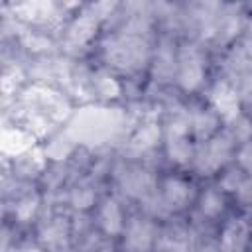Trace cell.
<instances>
[{"label":"cell","instance_id":"obj_4","mask_svg":"<svg viewBox=\"0 0 252 252\" xmlns=\"http://www.w3.org/2000/svg\"><path fill=\"white\" fill-rule=\"evenodd\" d=\"M232 136L228 134H219L209 138L207 142L201 144V148L195 154V167L201 175H211L217 169H220L230 154H232Z\"/></svg>","mask_w":252,"mask_h":252},{"label":"cell","instance_id":"obj_28","mask_svg":"<svg viewBox=\"0 0 252 252\" xmlns=\"http://www.w3.org/2000/svg\"><path fill=\"white\" fill-rule=\"evenodd\" d=\"M18 252H45V250H41L39 246H33V244H24L18 248Z\"/></svg>","mask_w":252,"mask_h":252},{"label":"cell","instance_id":"obj_16","mask_svg":"<svg viewBox=\"0 0 252 252\" xmlns=\"http://www.w3.org/2000/svg\"><path fill=\"white\" fill-rule=\"evenodd\" d=\"M191 199V187L179 177H167L163 181V203L167 209H183Z\"/></svg>","mask_w":252,"mask_h":252},{"label":"cell","instance_id":"obj_12","mask_svg":"<svg viewBox=\"0 0 252 252\" xmlns=\"http://www.w3.org/2000/svg\"><path fill=\"white\" fill-rule=\"evenodd\" d=\"M41 242L49 252H69V224L65 219H53L41 228Z\"/></svg>","mask_w":252,"mask_h":252},{"label":"cell","instance_id":"obj_24","mask_svg":"<svg viewBox=\"0 0 252 252\" xmlns=\"http://www.w3.org/2000/svg\"><path fill=\"white\" fill-rule=\"evenodd\" d=\"M159 248L161 252H189V246L183 234H165L159 240Z\"/></svg>","mask_w":252,"mask_h":252},{"label":"cell","instance_id":"obj_6","mask_svg":"<svg viewBox=\"0 0 252 252\" xmlns=\"http://www.w3.org/2000/svg\"><path fill=\"white\" fill-rule=\"evenodd\" d=\"M205 77V61L195 45H183L177 55V81L183 91H195Z\"/></svg>","mask_w":252,"mask_h":252},{"label":"cell","instance_id":"obj_10","mask_svg":"<svg viewBox=\"0 0 252 252\" xmlns=\"http://www.w3.org/2000/svg\"><path fill=\"white\" fill-rule=\"evenodd\" d=\"M14 12L18 14V18H22L30 24H35V26H47V24H53L59 20L57 6L53 2H45V0L16 4Z\"/></svg>","mask_w":252,"mask_h":252},{"label":"cell","instance_id":"obj_9","mask_svg":"<svg viewBox=\"0 0 252 252\" xmlns=\"http://www.w3.org/2000/svg\"><path fill=\"white\" fill-rule=\"evenodd\" d=\"M156 228L150 220L132 219L124 232V250L126 252H148L154 244Z\"/></svg>","mask_w":252,"mask_h":252},{"label":"cell","instance_id":"obj_21","mask_svg":"<svg viewBox=\"0 0 252 252\" xmlns=\"http://www.w3.org/2000/svg\"><path fill=\"white\" fill-rule=\"evenodd\" d=\"M228 67L238 73L252 71V41H244L236 45L228 55Z\"/></svg>","mask_w":252,"mask_h":252},{"label":"cell","instance_id":"obj_15","mask_svg":"<svg viewBox=\"0 0 252 252\" xmlns=\"http://www.w3.org/2000/svg\"><path fill=\"white\" fill-rule=\"evenodd\" d=\"M122 189L130 197L150 199L152 197V189H154V179H152V175L148 171L132 169L122 177Z\"/></svg>","mask_w":252,"mask_h":252},{"label":"cell","instance_id":"obj_26","mask_svg":"<svg viewBox=\"0 0 252 252\" xmlns=\"http://www.w3.org/2000/svg\"><path fill=\"white\" fill-rule=\"evenodd\" d=\"M244 179H246V177H244L240 171H228V173L222 177L220 185H222V189H226V191H236V189L242 185Z\"/></svg>","mask_w":252,"mask_h":252},{"label":"cell","instance_id":"obj_17","mask_svg":"<svg viewBox=\"0 0 252 252\" xmlns=\"http://www.w3.org/2000/svg\"><path fill=\"white\" fill-rule=\"evenodd\" d=\"M98 220H100L102 230L108 236H114L122 230V224H124L122 222V211L114 199H104V203L100 205V211H98Z\"/></svg>","mask_w":252,"mask_h":252},{"label":"cell","instance_id":"obj_29","mask_svg":"<svg viewBox=\"0 0 252 252\" xmlns=\"http://www.w3.org/2000/svg\"><path fill=\"white\" fill-rule=\"evenodd\" d=\"M87 252H102V250H94V248H93V250H87Z\"/></svg>","mask_w":252,"mask_h":252},{"label":"cell","instance_id":"obj_1","mask_svg":"<svg viewBox=\"0 0 252 252\" xmlns=\"http://www.w3.org/2000/svg\"><path fill=\"white\" fill-rule=\"evenodd\" d=\"M69 112V104L61 93L35 85L22 94V114L35 134H45L57 126Z\"/></svg>","mask_w":252,"mask_h":252},{"label":"cell","instance_id":"obj_18","mask_svg":"<svg viewBox=\"0 0 252 252\" xmlns=\"http://www.w3.org/2000/svg\"><path fill=\"white\" fill-rule=\"evenodd\" d=\"M219 114L215 110H197L191 114V128L195 132V136L203 142H207L209 138H213L215 130H217V120Z\"/></svg>","mask_w":252,"mask_h":252},{"label":"cell","instance_id":"obj_8","mask_svg":"<svg viewBox=\"0 0 252 252\" xmlns=\"http://www.w3.org/2000/svg\"><path fill=\"white\" fill-rule=\"evenodd\" d=\"M209 100L215 112L226 122H232L240 116V94L228 81H217L209 93Z\"/></svg>","mask_w":252,"mask_h":252},{"label":"cell","instance_id":"obj_13","mask_svg":"<svg viewBox=\"0 0 252 252\" xmlns=\"http://www.w3.org/2000/svg\"><path fill=\"white\" fill-rule=\"evenodd\" d=\"M240 30V14L234 6H224L220 8V14L215 16L213 26H211V33L219 39V41H228L232 39Z\"/></svg>","mask_w":252,"mask_h":252},{"label":"cell","instance_id":"obj_22","mask_svg":"<svg viewBox=\"0 0 252 252\" xmlns=\"http://www.w3.org/2000/svg\"><path fill=\"white\" fill-rule=\"evenodd\" d=\"M199 209L205 217H219L222 211H224V199L222 195L217 191V189H207L203 195H201V201H199Z\"/></svg>","mask_w":252,"mask_h":252},{"label":"cell","instance_id":"obj_19","mask_svg":"<svg viewBox=\"0 0 252 252\" xmlns=\"http://www.w3.org/2000/svg\"><path fill=\"white\" fill-rule=\"evenodd\" d=\"M158 140H159V126L156 122H146L130 138V148L134 152H148L158 144Z\"/></svg>","mask_w":252,"mask_h":252},{"label":"cell","instance_id":"obj_7","mask_svg":"<svg viewBox=\"0 0 252 252\" xmlns=\"http://www.w3.org/2000/svg\"><path fill=\"white\" fill-rule=\"evenodd\" d=\"M100 18H102V14L98 12L96 6H93V8L87 10V12H83L79 18H75V20L71 22V26L67 28L65 47H67L69 51L83 49V47L94 37Z\"/></svg>","mask_w":252,"mask_h":252},{"label":"cell","instance_id":"obj_11","mask_svg":"<svg viewBox=\"0 0 252 252\" xmlns=\"http://www.w3.org/2000/svg\"><path fill=\"white\" fill-rule=\"evenodd\" d=\"M250 236V226L244 219H230L220 232V252H244Z\"/></svg>","mask_w":252,"mask_h":252},{"label":"cell","instance_id":"obj_5","mask_svg":"<svg viewBox=\"0 0 252 252\" xmlns=\"http://www.w3.org/2000/svg\"><path fill=\"white\" fill-rule=\"evenodd\" d=\"M191 130V114H177L169 120L165 130V148L171 161L183 165L193 158V148L189 144Z\"/></svg>","mask_w":252,"mask_h":252},{"label":"cell","instance_id":"obj_20","mask_svg":"<svg viewBox=\"0 0 252 252\" xmlns=\"http://www.w3.org/2000/svg\"><path fill=\"white\" fill-rule=\"evenodd\" d=\"M91 89L100 98H116L118 93H120V85L116 83V79L110 77L104 71H98V73L91 75Z\"/></svg>","mask_w":252,"mask_h":252},{"label":"cell","instance_id":"obj_14","mask_svg":"<svg viewBox=\"0 0 252 252\" xmlns=\"http://www.w3.org/2000/svg\"><path fill=\"white\" fill-rule=\"evenodd\" d=\"M33 136L22 128H4L2 130V152L6 156H24L32 150Z\"/></svg>","mask_w":252,"mask_h":252},{"label":"cell","instance_id":"obj_23","mask_svg":"<svg viewBox=\"0 0 252 252\" xmlns=\"http://www.w3.org/2000/svg\"><path fill=\"white\" fill-rule=\"evenodd\" d=\"M37 205H39V197L33 193V195H26L24 199H20L18 201V205H16V217L20 219V220H30L32 217H33V213L37 211Z\"/></svg>","mask_w":252,"mask_h":252},{"label":"cell","instance_id":"obj_27","mask_svg":"<svg viewBox=\"0 0 252 252\" xmlns=\"http://www.w3.org/2000/svg\"><path fill=\"white\" fill-rule=\"evenodd\" d=\"M238 161H240V165H242L248 173H252V140H246V144L240 148V152H238Z\"/></svg>","mask_w":252,"mask_h":252},{"label":"cell","instance_id":"obj_3","mask_svg":"<svg viewBox=\"0 0 252 252\" xmlns=\"http://www.w3.org/2000/svg\"><path fill=\"white\" fill-rule=\"evenodd\" d=\"M104 57L112 67L120 71H138L148 61V41L144 33L124 30L104 43Z\"/></svg>","mask_w":252,"mask_h":252},{"label":"cell","instance_id":"obj_25","mask_svg":"<svg viewBox=\"0 0 252 252\" xmlns=\"http://www.w3.org/2000/svg\"><path fill=\"white\" fill-rule=\"evenodd\" d=\"M93 199H94V193H93L91 187H77V189H73V193H71V203H73L77 209L89 207V205L93 203Z\"/></svg>","mask_w":252,"mask_h":252},{"label":"cell","instance_id":"obj_2","mask_svg":"<svg viewBox=\"0 0 252 252\" xmlns=\"http://www.w3.org/2000/svg\"><path fill=\"white\" fill-rule=\"evenodd\" d=\"M124 114L118 108L104 106H87L81 108L69 122L67 136L73 142L83 144H100L120 130Z\"/></svg>","mask_w":252,"mask_h":252}]
</instances>
